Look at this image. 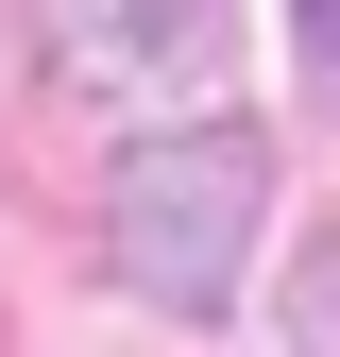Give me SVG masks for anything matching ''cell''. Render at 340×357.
<instances>
[{
	"mask_svg": "<svg viewBox=\"0 0 340 357\" xmlns=\"http://www.w3.org/2000/svg\"><path fill=\"white\" fill-rule=\"evenodd\" d=\"M255 204H272L255 119H222V102L137 119V153L102 170V255H119V289H137V306L222 324V306H238V255H255Z\"/></svg>",
	"mask_w": 340,
	"mask_h": 357,
	"instance_id": "obj_1",
	"label": "cell"
},
{
	"mask_svg": "<svg viewBox=\"0 0 340 357\" xmlns=\"http://www.w3.org/2000/svg\"><path fill=\"white\" fill-rule=\"evenodd\" d=\"M34 52L102 119H187L238 68V0H34Z\"/></svg>",
	"mask_w": 340,
	"mask_h": 357,
	"instance_id": "obj_2",
	"label": "cell"
},
{
	"mask_svg": "<svg viewBox=\"0 0 340 357\" xmlns=\"http://www.w3.org/2000/svg\"><path fill=\"white\" fill-rule=\"evenodd\" d=\"M289 357H340V221L307 238V273H289Z\"/></svg>",
	"mask_w": 340,
	"mask_h": 357,
	"instance_id": "obj_3",
	"label": "cell"
},
{
	"mask_svg": "<svg viewBox=\"0 0 340 357\" xmlns=\"http://www.w3.org/2000/svg\"><path fill=\"white\" fill-rule=\"evenodd\" d=\"M289 34H307V85L340 102V0H289Z\"/></svg>",
	"mask_w": 340,
	"mask_h": 357,
	"instance_id": "obj_4",
	"label": "cell"
}]
</instances>
